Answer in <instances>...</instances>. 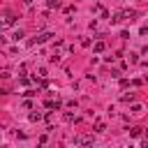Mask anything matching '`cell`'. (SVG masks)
Masks as SVG:
<instances>
[{"label":"cell","mask_w":148,"mask_h":148,"mask_svg":"<svg viewBox=\"0 0 148 148\" xmlns=\"http://www.w3.org/2000/svg\"><path fill=\"white\" fill-rule=\"evenodd\" d=\"M51 37H53V32H39V35L32 39V44H44V42H49Z\"/></svg>","instance_id":"1"},{"label":"cell","mask_w":148,"mask_h":148,"mask_svg":"<svg viewBox=\"0 0 148 148\" xmlns=\"http://www.w3.org/2000/svg\"><path fill=\"white\" fill-rule=\"evenodd\" d=\"M123 14H125V18H130V21H132V18L136 16V12H134V9H125Z\"/></svg>","instance_id":"4"},{"label":"cell","mask_w":148,"mask_h":148,"mask_svg":"<svg viewBox=\"0 0 148 148\" xmlns=\"http://www.w3.org/2000/svg\"><path fill=\"white\" fill-rule=\"evenodd\" d=\"M104 49H106V44H104V42H95V44H92V51H95V53H102Z\"/></svg>","instance_id":"2"},{"label":"cell","mask_w":148,"mask_h":148,"mask_svg":"<svg viewBox=\"0 0 148 148\" xmlns=\"http://www.w3.org/2000/svg\"><path fill=\"white\" fill-rule=\"evenodd\" d=\"M23 2H25V5H30V2H32V0H23Z\"/></svg>","instance_id":"12"},{"label":"cell","mask_w":148,"mask_h":148,"mask_svg":"<svg viewBox=\"0 0 148 148\" xmlns=\"http://www.w3.org/2000/svg\"><path fill=\"white\" fill-rule=\"evenodd\" d=\"M130 134H132V136H139V134H141V127H132Z\"/></svg>","instance_id":"11"},{"label":"cell","mask_w":148,"mask_h":148,"mask_svg":"<svg viewBox=\"0 0 148 148\" xmlns=\"http://www.w3.org/2000/svg\"><path fill=\"white\" fill-rule=\"evenodd\" d=\"M12 39H14V42H21V39H23V30H16V32L12 35Z\"/></svg>","instance_id":"5"},{"label":"cell","mask_w":148,"mask_h":148,"mask_svg":"<svg viewBox=\"0 0 148 148\" xmlns=\"http://www.w3.org/2000/svg\"><path fill=\"white\" fill-rule=\"evenodd\" d=\"M37 120H42V113H30V123H37Z\"/></svg>","instance_id":"8"},{"label":"cell","mask_w":148,"mask_h":148,"mask_svg":"<svg viewBox=\"0 0 148 148\" xmlns=\"http://www.w3.org/2000/svg\"><path fill=\"white\" fill-rule=\"evenodd\" d=\"M95 132H104V123H102V120L95 123Z\"/></svg>","instance_id":"9"},{"label":"cell","mask_w":148,"mask_h":148,"mask_svg":"<svg viewBox=\"0 0 148 148\" xmlns=\"http://www.w3.org/2000/svg\"><path fill=\"white\" fill-rule=\"evenodd\" d=\"M123 102H125V104L134 102V92H127V95H123Z\"/></svg>","instance_id":"6"},{"label":"cell","mask_w":148,"mask_h":148,"mask_svg":"<svg viewBox=\"0 0 148 148\" xmlns=\"http://www.w3.org/2000/svg\"><path fill=\"white\" fill-rule=\"evenodd\" d=\"M141 111H143L141 104H134V106H132V113H141Z\"/></svg>","instance_id":"10"},{"label":"cell","mask_w":148,"mask_h":148,"mask_svg":"<svg viewBox=\"0 0 148 148\" xmlns=\"http://www.w3.org/2000/svg\"><path fill=\"white\" fill-rule=\"evenodd\" d=\"M14 18H16L14 14H7V18H5V25H12V23H14Z\"/></svg>","instance_id":"7"},{"label":"cell","mask_w":148,"mask_h":148,"mask_svg":"<svg viewBox=\"0 0 148 148\" xmlns=\"http://www.w3.org/2000/svg\"><path fill=\"white\" fill-rule=\"evenodd\" d=\"M46 7L49 9H58L60 7V0H46Z\"/></svg>","instance_id":"3"}]
</instances>
